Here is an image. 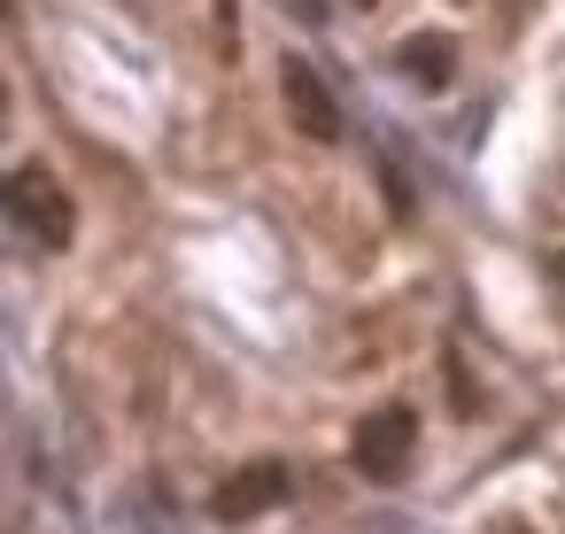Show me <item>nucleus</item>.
<instances>
[{"label":"nucleus","instance_id":"obj_9","mask_svg":"<svg viewBox=\"0 0 565 534\" xmlns=\"http://www.w3.org/2000/svg\"><path fill=\"white\" fill-rule=\"evenodd\" d=\"M503 534H519V526H503Z\"/></svg>","mask_w":565,"mask_h":534},{"label":"nucleus","instance_id":"obj_3","mask_svg":"<svg viewBox=\"0 0 565 534\" xmlns=\"http://www.w3.org/2000/svg\"><path fill=\"white\" fill-rule=\"evenodd\" d=\"M279 94H287V117H295L318 148H333V140H341V102H333V86L318 78V63L287 55V63H279Z\"/></svg>","mask_w":565,"mask_h":534},{"label":"nucleus","instance_id":"obj_1","mask_svg":"<svg viewBox=\"0 0 565 534\" xmlns=\"http://www.w3.org/2000/svg\"><path fill=\"white\" fill-rule=\"evenodd\" d=\"M0 210H9V225H17L24 241H40V248H71V233H78L71 194H63L55 171H40V163H17L9 179H0Z\"/></svg>","mask_w":565,"mask_h":534},{"label":"nucleus","instance_id":"obj_2","mask_svg":"<svg viewBox=\"0 0 565 534\" xmlns=\"http://www.w3.org/2000/svg\"><path fill=\"white\" fill-rule=\"evenodd\" d=\"M411 449H418V418L403 410V403H387V410H372L364 426H356V441H349V457H356V472L364 480H403L411 472Z\"/></svg>","mask_w":565,"mask_h":534},{"label":"nucleus","instance_id":"obj_4","mask_svg":"<svg viewBox=\"0 0 565 534\" xmlns=\"http://www.w3.org/2000/svg\"><path fill=\"white\" fill-rule=\"evenodd\" d=\"M287 488H295V472H287L279 457H256V464H241V472H233V480L210 495V511H217L225 526H241V519H264V511H271Z\"/></svg>","mask_w":565,"mask_h":534},{"label":"nucleus","instance_id":"obj_7","mask_svg":"<svg viewBox=\"0 0 565 534\" xmlns=\"http://www.w3.org/2000/svg\"><path fill=\"white\" fill-rule=\"evenodd\" d=\"M0 132H9V86H0Z\"/></svg>","mask_w":565,"mask_h":534},{"label":"nucleus","instance_id":"obj_8","mask_svg":"<svg viewBox=\"0 0 565 534\" xmlns=\"http://www.w3.org/2000/svg\"><path fill=\"white\" fill-rule=\"evenodd\" d=\"M557 271H565V256H557Z\"/></svg>","mask_w":565,"mask_h":534},{"label":"nucleus","instance_id":"obj_6","mask_svg":"<svg viewBox=\"0 0 565 534\" xmlns=\"http://www.w3.org/2000/svg\"><path fill=\"white\" fill-rule=\"evenodd\" d=\"M287 17H302V24H326V0H279Z\"/></svg>","mask_w":565,"mask_h":534},{"label":"nucleus","instance_id":"obj_5","mask_svg":"<svg viewBox=\"0 0 565 534\" xmlns=\"http://www.w3.org/2000/svg\"><path fill=\"white\" fill-rule=\"evenodd\" d=\"M395 71H403L411 86L441 94V86L457 78V40H449V32H418V40H403V47H395Z\"/></svg>","mask_w":565,"mask_h":534}]
</instances>
